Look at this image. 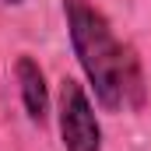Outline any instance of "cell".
Masks as SVG:
<instances>
[{
  "label": "cell",
  "instance_id": "cell-1",
  "mask_svg": "<svg viewBox=\"0 0 151 151\" xmlns=\"http://www.w3.org/2000/svg\"><path fill=\"white\" fill-rule=\"evenodd\" d=\"M63 25L74 60L95 95V106L102 113L141 109L144 106L141 60L127 42L116 39L109 18L91 0H63Z\"/></svg>",
  "mask_w": 151,
  "mask_h": 151
},
{
  "label": "cell",
  "instance_id": "cell-2",
  "mask_svg": "<svg viewBox=\"0 0 151 151\" xmlns=\"http://www.w3.org/2000/svg\"><path fill=\"white\" fill-rule=\"evenodd\" d=\"M56 127L63 151H102V123L95 116V102L74 77L60 81L56 95Z\"/></svg>",
  "mask_w": 151,
  "mask_h": 151
},
{
  "label": "cell",
  "instance_id": "cell-3",
  "mask_svg": "<svg viewBox=\"0 0 151 151\" xmlns=\"http://www.w3.org/2000/svg\"><path fill=\"white\" fill-rule=\"evenodd\" d=\"M14 77H18L21 106H25L28 119L35 127H46V119H49V84H46V74H42L39 60L28 56V53H21L14 60Z\"/></svg>",
  "mask_w": 151,
  "mask_h": 151
},
{
  "label": "cell",
  "instance_id": "cell-4",
  "mask_svg": "<svg viewBox=\"0 0 151 151\" xmlns=\"http://www.w3.org/2000/svg\"><path fill=\"white\" fill-rule=\"evenodd\" d=\"M4 4H7V7H21L25 0H4Z\"/></svg>",
  "mask_w": 151,
  "mask_h": 151
}]
</instances>
